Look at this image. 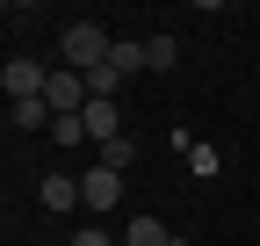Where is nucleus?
<instances>
[{
	"instance_id": "obj_1",
	"label": "nucleus",
	"mask_w": 260,
	"mask_h": 246,
	"mask_svg": "<svg viewBox=\"0 0 260 246\" xmlns=\"http://www.w3.org/2000/svg\"><path fill=\"white\" fill-rule=\"evenodd\" d=\"M109 51H116V37L102 22H65V66H73V73H102Z\"/></svg>"
},
{
	"instance_id": "obj_2",
	"label": "nucleus",
	"mask_w": 260,
	"mask_h": 246,
	"mask_svg": "<svg viewBox=\"0 0 260 246\" xmlns=\"http://www.w3.org/2000/svg\"><path fill=\"white\" fill-rule=\"evenodd\" d=\"M44 102H51V116H87V102H94V87H87V73H51V87H44Z\"/></svg>"
},
{
	"instance_id": "obj_3",
	"label": "nucleus",
	"mask_w": 260,
	"mask_h": 246,
	"mask_svg": "<svg viewBox=\"0 0 260 246\" xmlns=\"http://www.w3.org/2000/svg\"><path fill=\"white\" fill-rule=\"evenodd\" d=\"M0 87H8V102H37L51 87V73L37 66V58H8V66H0Z\"/></svg>"
},
{
	"instance_id": "obj_4",
	"label": "nucleus",
	"mask_w": 260,
	"mask_h": 246,
	"mask_svg": "<svg viewBox=\"0 0 260 246\" xmlns=\"http://www.w3.org/2000/svg\"><path fill=\"white\" fill-rule=\"evenodd\" d=\"M80 203H87V210H116V203H123V174L87 167V174H80Z\"/></svg>"
},
{
	"instance_id": "obj_5",
	"label": "nucleus",
	"mask_w": 260,
	"mask_h": 246,
	"mask_svg": "<svg viewBox=\"0 0 260 246\" xmlns=\"http://www.w3.org/2000/svg\"><path fill=\"white\" fill-rule=\"evenodd\" d=\"M87 138H94V145H109V138H123V116H116V102H102V95L87 102Z\"/></svg>"
},
{
	"instance_id": "obj_6",
	"label": "nucleus",
	"mask_w": 260,
	"mask_h": 246,
	"mask_svg": "<svg viewBox=\"0 0 260 246\" xmlns=\"http://www.w3.org/2000/svg\"><path fill=\"white\" fill-rule=\"evenodd\" d=\"M8 123H15V131H51L58 116H51V102L37 95V102H8Z\"/></svg>"
},
{
	"instance_id": "obj_7",
	"label": "nucleus",
	"mask_w": 260,
	"mask_h": 246,
	"mask_svg": "<svg viewBox=\"0 0 260 246\" xmlns=\"http://www.w3.org/2000/svg\"><path fill=\"white\" fill-rule=\"evenodd\" d=\"M37 203H44V210H73V203H80V181H65V174H44Z\"/></svg>"
},
{
	"instance_id": "obj_8",
	"label": "nucleus",
	"mask_w": 260,
	"mask_h": 246,
	"mask_svg": "<svg viewBox=\"0 0 260 246\" xmlns=\"http://www.w3.org/2000/svg\"><path fill=\"white\" fill-rule=\"evenodd\" d=\"M130 160H138V138H109L94 167H109V174H130Z\"/></svg>"
},
{
	"instance_id": "obj_9",
	"label": "nucleus",
	"mask_w": 260,
	"mask_h": 246,
	"mask_svg": "<svg viewBox=\"0 0 260 246\" xmlns=\"http://www.w3.org/2000/svg\"><path fill=\"white\" fill-rule=\"evenodd\" d=\"M181 160H188V174H203V181H210V174L224 167V152H217V145H203V138H195V145L181 152Z\"/></svg>"
},
{
	"instance_id": "obj_10",
	"label": "nucleus",
	"mask_w": 260,
	"mask_h": 246,
	"mask_svg": "<svg viewBox=\"0 0 260 246\" xmlns=\"http://www.w3.org/2000/svg\"><path fill=\"white\" fill-rule=\"evenodd\" d=\"M109 66L130 80V73H145V44H130V37H116V51H109Z\"/></svg>"
},
{
	"instance_id": "obj_11",
	"label": "nucleus",
	"mask_w": 260,
	"mask_h": 246,
	"mask_svg": "<svg viewBox=\"0 0 260 246\" xmlns=\"http://www.w3.org/2000/svg\"><path fill=\"white\" fill-rule=\"evenodd\" d=\"M145 66L167 73V66H174V37H145Z\"/></svg>"
},
{
	"instance_id": "obj_12",
	"label": "nucleus",
	"mask_w": 260,
	"mask_h": 246,
	"mask_svg": "<svg viewBox=\"0 0 260 246\" xmlns=\"http://www.w3.org/2000/svg\"><path fill=\"white\" fill-rule=\"evenodd\" d=\"M51 138H58V145H80V138H87V116H58Z\"/></svg>"
},
{
	"instance_id": "obj_13",
	"label": "nucleus",
	"mask_w": 260,
	"mask_h": 246,
	"mask_svg": "<svg viewBox=\"0 0 260 246\" xmlns=\"http://www.w3.org/2000/svg\"><path fill=\"white\" fill-rule=\"evenodd\" d=\"M73 246H109V232H102V225H87V232H73Z\"/></svg>"
}]
</instances>
